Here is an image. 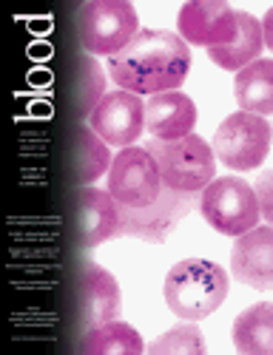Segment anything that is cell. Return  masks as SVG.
<instances>
[{"instance_id": "1", "label": "cell", "mask_w": 273, "mask_h": 355, "mask_svg": "<svg viewBox=\"0 0 273 355\" xmlns=\"http://www.w3.org/2000/svg\"><path fill=\"white\" fill-rule=\"evenodd\" d=\"M117 88L131 94L176 92L191 71V46L165 28H140L137 37L108 60Z\"/></svg>"}, {"instance_id": "2", "label": "cell", "mask_w": 273, "mask_h": 355, "mask_svg": "<svg viewBox=\"0 0 273 355\" xmlns=\"http://www.w3.org/2000/svg\"><path fill=\"white\" fill-rule=\"evenodd\" d=\"M165 304L182 321H199L220 310L228 299V273L217 261L182 259L165 276Z\"/></svg>"}, {"instance_id": "3", "label": "cell", "mask_w": 273, "mask_h": 355, "mask_svg": "<svg viewBox=\"0 0 273 355\" xmlns=\"http://www.w3.org/2000/svg\"><path fill=\"white\" fill-rule=\"evenodd\" d=\"M74 26L91 57H114L137 37L140 17L129 0H91L77 6Z\"/></svg>"}, {"instance_id": "4", "label": "cell", "mask_w": 273, "mask_h": 355, "mask_svg": "<svg viewBox=\"0 0 273 355\" xmlns=\"http://www.w3.org/2000/svg\"><path fill=\"white\" fill-rule=\"evenodd\" d=\"M142 148L154 157V162L160 168V180L171 191L199 193L210 180H217L214 151H210V145L197 134H188L174 142L148 139Z\"/></svg>"}, {"instance_id": "5", "label": "cell", "mask_w": 273, "mask_h": 355, "mask_svg": "<svg viewBox=\"0 0 273 355\" xmlns=\"http://www.w3.org/2000/svg\"><path fill=\"white\" fill-rule=\"evenodd\" d=\"M199 211L205 222L222 236H242L245 230L259 225V202L256 191L236 176L210 180L199 191Z\"/></svg>"}, {"instance_id": "6", "label": "cell", "mask_w": 273, "mask_h": 355, "mask_svg": "<svg viewBox=\"0 0 273 355\" xmlns=\"http://www.w3.org/2000/svg\"><path fill=\"white\" fill-rule=\"evenodd\" d=\"M210 151L231 171H251L270 154V125L265 116L236 111L220 123Z\"/></svg>"}, {"instance_id": "7", "label": "cell", "mask_w": 273, "mask_h": 355, "mask_svg": "<svg viewBox=\"0 0 273 355\" xmlns=\"http://www.w3.org/2000/svg\"><path fill=\"white\" fill-rule=\"evenodd\" d=\"M108 193L123 208H148L163 193L160 168L142 145L119 148L108 168Z\"/></svg>"}, {"instance_id": "8", "label": "cell", "mask_w": 273, "mask_h": 355, "mask_svg": "<svg viewBox=\"0 0 273 355\" xmlns=\"http://www.w3.org/2000/svg\"><path fill=\"white\" fill-rule=\"evenodd\" d=\"M191 202H197L194 193H179L163 185V193L148 208H123L119 205L117 233L137 236V239L151 245H163L168 239V233L176 227V222L191 214Z\"/></svg>"}, {"instance_id": "9", "label": "cell", "mask_w": 273, "mask_h": 355, "mask_svg": "<svg viewBox=\"0 0 273 355\" xmlns=\"http://www.w3.org/2000/svg\"><path fill=\"white\" fill-rule=\"evenodd\" d=\"M88 125L106 145H137V137L145 131V103L131 92L114 88V92H106V97L91 111Z\"/></svg>"}, {"instance_id": "10", "label": "cell", "mask_w": 273, "mask_h": 355, "mask_svg": "<svg viewBox=\"0 0 273 355\" xmlns=\"http://www.w3.org/2000/svg\"><path fill=\"white\" fill-rule=\"evenodd\" d=\"M176 28L182 43L214 49L233 37L236 32V12L225 0H191L179 9Z\"/></svg>"}, {"instance_id": "11", "label": "cell", "mask_w": 273, "mask_h": 355, "mask_svg": "<svg viewBox=\"0 0 273 355\" xmlns=\"http://www.w3.org/2000/svg\"><path fill=\"white\" fill-rule=\"evenodd\" d=\"M72 214H74V236L83 248H97L111 236H117L119 205L103 188L94 185L77 188L72 193Z\"/></svg>"}, {"instance_id": "12", "label": "cell", "mask_w": 273, "mask_h": 355, "mask_svg": "<svg viewBox=\"0 0 273 355\" xmlns=\"http://www.w3.org/2000/svg\"><path fill=\"white\" fill-rule=\"evenodd\" d=\"M231 273L236 282L267 293L273 287V227L256 225L236 236L231 250Z\"/></svg>"}, {"instance_id": "13", "label": "cell", "mask_w": 273, "mask_h": 355, "mask_svg": "<svg viewBox=\"0 0 273 355\" xmlns=\"http://www.w3.org/2000/svg\"><path fill=\"white\" fill-rule=\"evenodd\" d=\"M197 105L182 92H163L145 100V134L157 142H174L194 134Z\"/></svg>"}, {"instance_id": "14", "label": "cell", "mask_w": 273, "mask_h": 355, "mask_svg": "<svg viewBox=\"0 0 273 355\" xmlns=\"http://www.w3.org/2000/svg\"><path fill=\"white\" fill-rule=\"evenodd\" d=\"M77 304H80V318L85 327H97V324L119 318V284L117 279L103 270L100 264H88L77 282Z\"/></svg>"}, {"instance_id": "15", "label": "cell", "mask_w": 273, "mask_h": 355, "mask_svg": "<svg viewBox=\"0 0 273 355\" xmlns=\"http://www.w3.org/2000/svg\"><path fill=\"white\" fill-rule=\"evenodd\" d=\"M262 49H265V40H262L259 20L254 15H248V12H236L233 37L228 43H222V46L208 49V57L225 71H239V69L251 66L254 60H259Z\"/></svg>"}, {"instance_id": "16", "label": "cell", "mask_w": 273, "mask_h": 355, "mask_svg": "<svg viewBox=\"0 0 273 355\" xmlns=\"http://www.w3.org/2000/svg\"><path fill=\"white\" fill-rule=\"evenodd\" d=\"M233 97L239 111L267 116L273 111V60L259 57L251 66L239 69L233 80Z\"/></svg>"}, {"instance_id": "17", "label": "cell", "mask_w": 273, "mask_h": 355, "mask_svg": "<svg viewBox=\"0 0 273 355\" xmlns=\"http://www.w3.org/2000/svg\"><path fill=\"white\" fill-rule=\"evenodd\" d=\"M142 349L145 347L140 333L119 318L88 327V333L77 344V352L83 355H140Z\"/></svg>"}, {"instance_id": "18", "label": "cell", "mask_w": 273, "mask_h": 355, "mask_svg": "<svg viewBox=\"0 0 273 355\" xmlns=\"http://www.w3.org/2000/svg\"><path fill=\"white\" fill-rule=\"evenodd\" d=\"M233 347L245 355H270L273 352V304L270 302H259L236 315Z\"/></svg>"}, {"instance_id": "19", "label": "cell", "mask_w": 273, "mask_h": 355, "mask_svg": "<svg viewBox=\"0 0 273 355\" xmlns=\"http://www.w3.org/2000/svg\"><path fill=\"white\" fill-rule=\"evenodd\" d=\"M111 168V154L108 145L91 131V125H80L74 131L72 142V173L77 185H94V180Z\"/></svg>"}, {"instance_id": "20", "label": "cell", "mask_w": 273, "mask_h": 355, "mask_svg": "<svg viewBox=\"0 0 273 355\" xmlns=\"http://www.w3.org/2000/svg\"><path fill=\"white\" fill-rule=\"evenodd\" d=\"M106 77H103V66L94 60L91 54L80 57L77 60V92H74V105L80 116H91V111L97 108V103L106 97Z\"/></svg>"}, {"instance_id": "21", "label": "cell", "mask_w": 273, "mask_h": 355, "mask_svg": "<svg viewBox=\"0 0 273 355\" xmlns=\"http://www.w3.org/2000/svg\"><path fill=\"white\" fill-rule=\"evenodd\" d=\"M151 355H202L205 341L197 324H176L168 333H163L157 341L148 344Z\"/></svg>"}, {"instance_id": "22", "label": "cell", "mask_w": 273, "mask_h": 355, "mask_svg": "<svg viewBox=\"0 0 273 355\" xmlns=\"http://www.w3.org/2000/svg\"><path fill=\"white\" fill-rule=\"evenodd\" d=\"M270 180H273V171H265L262 176H259V196H256V202H259V214L267 219V222H273V205H270Z\"/></svg>"}, {"instance_id": "23", "label": "cell", "mask_w": 273, "mask_h": 355, "mask_svg": "<svg viewBox=\"0 0 273 355\" xmlns=\"http://www.w3.org/2000/svg\"><path fill=\"white\" fill-rule=\"evenodd\" d=\"M259 26H262V40H265V46H273V9L265 12V20H262Z\"/></svg>"}]
</instances>
